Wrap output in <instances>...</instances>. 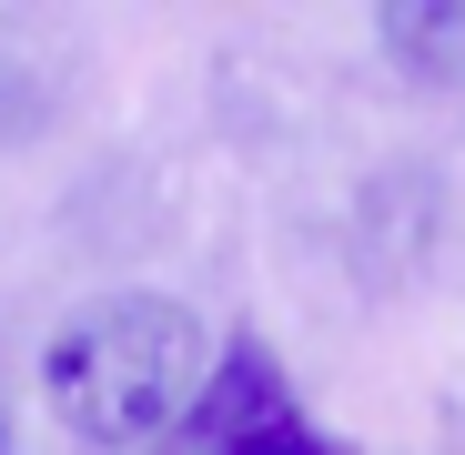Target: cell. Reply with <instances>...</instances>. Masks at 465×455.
Segmentation results:
<instances>
[{
    "label": "cell",
    "mask_w": 465,
    "mask_h": 455,
    "mask_svg": "<svg viewBox=\"0 0 465 455\" xmlns=\"http://www.w3.org/2000/svg\"><path fill=\"white\" fill-rule=\"evenodd\" d=\"M213 324L173 293H92L41 344V405L92 455H142L173 425H193L213 385Z\"/></svg>",
    "instance_id": "6da1fadb"
},
{
    "label": "cell",
    "mask_w": 465,
    "mask_h": 455,
    "mask_svg": "<svg viewBox=\"0 0 465 455\" xmlns=\"http://www.w3.org/2000/svg\"><path fill=\"white\" fill-rule=\"evenodd\" d=\"M384 61L405 71V82H465V0H395V11L374 21Z\"/></svg>",
    "instance_id": "3957f363"
},
{
    "label": "cell",
    "mask_w": 465,
    "mask_h": 455,
    "mask_svg": "<svg viewBox=\"0 0 465 455\" xmlns=\"http://www.w3.org/2000/svg\"><path fill=\"white\" fill-rule=\"evenodd\" d=\"M0 455H11V425H0Z\"/></svg>",
    "instance_id": "277c9868"
},
{
    "label": "cell",
    "mask_w": 465,
    "mask_h": 455,
    "mask_svg": "<svg viewBox=\"0 0 465 455\" xmlns=\"http://www.w3.org/2000/svg\"><path fill=\"white\" fill-rule=\"evenodd\" d=\"M183 455H334V445L293 415V395H283V374H273L263 344H232L213 364L203 405H193V445Z\"/></svg>",
    "instance_id": "7a4b0ae2"
}]
</instances>
